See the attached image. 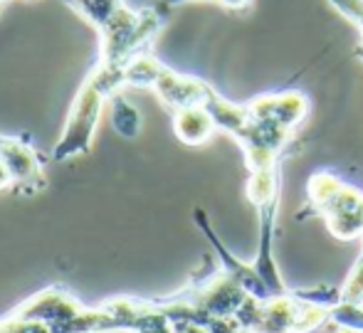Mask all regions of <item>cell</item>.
Here are the masks:
<instances>
[{"instance_id":"8992f818","label":"cell","mask_w":363,"mask_h":333,"mask_svg":"<svg viewBox=\"0 0 363 333\" xmlns=\"http://www.w3.org/2000/svg\"><path fill=\"white\" fill-rule=\"evenodd\" d=\"M339 289H341V301L354 304V306H363V252L359 254L354 269L349 271V276H346V281Z\"/></svg>"},{"instance_id":"ba28073f","label":"cell","mask_w":363,"mask_h":333,"mask_svg":"<svg viewBox=\"0 0 363 333\" xmlns=\"http://www.w3.org/2000/svg\"><path fill=\"white\" fill-rule=\"evenodd\" d=\"M314 333H363V331L351 329V326H344V324H339V321H329V324H324L319 331H314Z\"/></svg>"},{"instance_id":"5b68a950","label":"cell","mask_w":363,"mask_h":333,"mask_svg":"<svg viewBox=\"0 0 363 333\" xmlns=\"http://www.w3.org/2000/svg\"><path fill=\"white\" fill-rule=\"evenodd\" d=\"M109 119H111V126L119 136L124 138H136L141 133V114L134 104H129L121 91H116L114 96L109 99Z\"/></svg>"},{"instance_id":"6da1fadb","label":"cell","mask_w":363,"mask_h":333,"mask_svg":"<svg viewBox=\"0 0 363 333\" xmlns=\"http://www.w3.org/2000/svg\"><path fill=\"white\" fill-rule=\"evenodd\" d=\"M124 69L121 64H111L104 60H96V64L86 72L82 79L79 89H77L72 106H69L67 121L62 126V136L50 151V161L65 163L69 158L86 156L91 151V141H94L96 126L104 114L109 99L126 86Z\"/></svg>"},{"instance_id":"3957f363","label":"cell","mask_w":363,"mask_h":333,"mask_svg":"<svg viewBox=\"0 0 363 333\" xmlns=\"http://www.w3.org/2000/svg\"><path fill=\"white\" fill-rule=\"evenodd\" d=\"M0 163L8 168L13 178V196L33 198L48 191L50 181L45 173V161L33 146L30 133L5 136L0 133Z\"/></svg>"},{"instance_id":"30bf717a","label":"cell","mask_w":363,"mask_h":333,"mask_svg":"<svg viewBox=\"0 0 363 333\" xmlns=\"http://www.w3.org/2000/svg\"><path fill=\"white\" fill-rule=\"evenodd\" d=\"M158 5H163V8H168V10H173L176 5H183V3H198V0H156ZM216 3V0H213Z\"/></svg>"},{"instance_id":"7a4b0ae2","label":"cell","mask_w":363,"mask_h":333,"mask_svg":"<svg viewBox=\"0 0 363 333\" xmlns=\"http://www.w3.org/2000/svg\"><path fill=\"white\" fill-rule=\"evenodd\" d=\"M319 218L336 239L363 237V193L331 171H316L306 181V203L296 220Z\"/></svg>"},{"instance_id":"277c9868","label":"cell","mask_w":363,"mask_h":333,"mask_svg":"<svg viewBox=\"0 0 363 333\" xmlns=\"http://www.w3.org/2000/svg\"><path fill=\"white\" fill-rule=\"evenodd\" d=\"M173 133L186 146H203L218 131L211 111L206 106H186V109L173 111Z\"/></svg>"},{"instance_id":"8fae6325","label":"cell","mask_w":363,"mask_h":333,"mask_svg":"<svg viewBox=\"0 0 363 333\" xmlns=\"http://www.w3.org/2000/svg\"><path fill=\"white\" fill-rule=\"evenodd\" d=\"M361 55H363V35H361Z\"/></svg>"},{"instance_id":"52a82bcc","label":"cell","mask_w":363,"mask_h":333,"mask_svg":"<svg viewBox=\"0 0 363 333\" xmlns=\"http://www.w3.org/2000/svg\"><path fill=\"white\" fill-rule=\"evenodd\" d=\"M220 8L230 10V13H245L252 5V0H216Z\"/></svg>"},{"instance_id":"9c48e42d","label":"cell","mask_w":363,"mask_h":333,"mask_svg":"<svg viewBox=\"0 0 363 333\" xmlns=\"http://www.w3.org/2000/svg\"><path fill=\"white\" fill-rule=\"evenodd\" d=\"M13 191V178H10L8 168L0 163V193H10Z\"/></svg>"},{"instance_id":"4fadbf2b","label":"cell","mask_w":363,"mask_h":333,"mask_svg":"<svg viewBox=\"0 0 363 333\" xmlns=\"http://www.w3.org/2000/svg\"><path fill=\"white\" fill-rule=\"evenodd\" d=\"M0 10H3V5H0Z\"/></svg>"},{"instance_id":"7c38bea8","label":"cell","mask_w":363,"mask_h":333,"mask_svg":"<svg viewBox=\"0 0 363 333\" xmlns=\"http://www.w3.org/2000/svg\"><path fill=\"white\" fill-rule=\"evenodd\" d=\"M5 3H8V0H0V5H5Z\"/></svg>"}]
</instances>
